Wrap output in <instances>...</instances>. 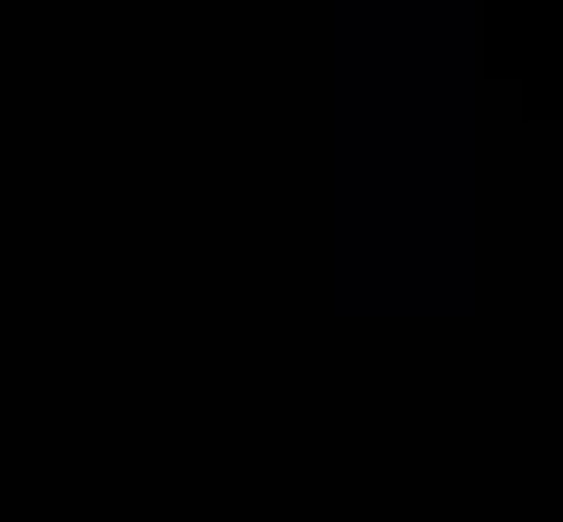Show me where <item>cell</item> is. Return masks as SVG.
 Masks as SVG:
<instances>
[]
</instances>
